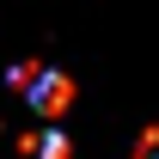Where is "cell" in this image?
I'll use <instances>...</instances> for the list:
<instances>
[{
    "mask_svg": "<svg viewBox=\"0 0 159 159\" xmlns=\"http://www.w3.org/2000/svg\"><path fill=\"white\" fill-rule=\"evenodd\" d=\"M12 86L31 98L37 116H61V110L74 104V80L55 74V67H12Z\"/></svg>",
    "mask_w": 159,
    "mask_h": 159,
    "instance_id": "1",
    "label": "cell"
},
{
    "mask_svg": "<svg viewBox=\"0 0 159 159\" xmlns=\"http://www.w3.org/2000/svg\"><path fill=\"white\" fill-rule=\"evenodd\" d=\"M74 147H67V135L61 129H37V135L25 141V159H67Z\"/></svg>",
    "mask_w": 159,
    "mask_h": 159,
    "instance_id": "2",
    "label": "cell"
},
{
    "mask_svg": "<svg viewBox=\"0 0 159 159\" xmlns=\"http://www.w3.org/2000/svg\"><path fill=\"white\" fill-rule=\"evenodd\" d=\"M135 159H159V129H147V135L135 141Z\"/></svg>",
    "mask_w": 159,
    "mask_h": 159,
    "instance_id": "3",
    "label": "cell"
}]
</instances>
